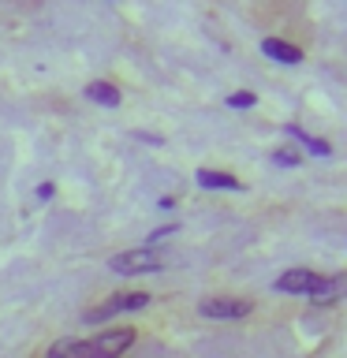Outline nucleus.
<instances>
[{
    "label": "nucleus",
    "mask_w": 347,
    "mask_h": 358,
    "mask_svg": "<svg viewBox=\"0 0 347 358\" xmlns=\"http://www.w3.org/2000/svg\"><path fill=\"white\" fill-rule=\"evenodd\" d=\"M161 254L150 250V246H139V250H123L116 257H108V268L120 276H142V273H161Z\"/></svg>",
    "instance_id": "obj_1"
},
{
    "label": "nucleus",
    "mask_w": 347,
    "mask_h": 358,
    "mask_svg": "<svg viewBox=\"0 0 347 358\" xmlns=\"http://www.w3.org/2000/svg\"><path fill=\"white\" fill-rule=\"evenodd\" d=\"M131 343H134L131 329H105V332H97L94 340L83 343V358H120Z\"/></svg>",
    "instance_id": "obj_2"
},
{
    "label": "nucleus",
    "mask_w": 347,
    "mask_h": 358,
    "mask_svg": "<svg viewBox=\"0 0 347 358\" xmlns=\"http://www.w3.org/2000/svg\"><path fill=\"white\" fill-rule=\"evenodd\" d=\"M142 306H150V295L146 291H123V295H112L105 306H97V310H90L86 313V321H108V317H116V313H127V310H142Z\"/></svg>",
    "instance_id": "obj_3"
},
{
    "label": "nucleus",
    "mask_w": 347,
    "mask_h": 358,
    "mask_svg": "<svg viewBox=\"0 0 347 358\" xmlns=\"http://www.w3.org/2000/svg\"><path fill=\"white\" fill-rule=\"evenodd\" d=\"M201 317H217V321H232V317H246L250 313V302L246 299H206L198 306Z\"/></svg>",
    "instance_id": "obj_4"
},
{
    "label": "nucleus",
    "mask_w": 347,
    "mask_h": 358,
    "mask_svg": "<svg viewBox=\"0 0 347 358\" xmlns=\"http://www.w3.org/2000/svg\"><path fill=\"white\" fill-rule=\"evenodd\" d=\"M318 273H310V268H291L276 280V291H288V295H310L313 287H318Z\"/></svg>",
    "instance_id": "obj_5"
},
{
    "label": "nucleus",
    "mask_w": 347,
    "mask_h": 358,
    "mask_svg": "<svg viewBox=\"0 0 347 358\" xmlns=\"http://www.w3.org/2000/svg\"><path fill=\"white\" fill-rule=\"evenodd\" d=\"M262 52L269 56V60H276V64H302V49H299V45H288L280 38H265Z\"/></svg>",
    "instance_id": "obj_6"
},
{
    "label": "nucleus",
    "mask_w": 347,
    "mask_h": 358,
    "mask_svg": "<svg viewBox=\"0 0 347 358\" xmlns=\"http://www.w3.org/2000/svg\"><path fill=\"white\" fill-rule=\"evenodd\" d=\"M198 187H206V190H243V183L235 176L228 172H213V168H198Z\"/></svg>",
    "instance_id": "obj_7"
},
{
    "label": "nucleus",
    "mask_w": 347,
    "mask_h": 358,
    "mask_svg": "<svg viewBox=\"0 0 347 358\" xmlns=\"http://www.w3.org/2000/svg\"><path fill=\"white\" fill-rule=\"evenodd\" d=\"M344 295V276H332V280H318V287L310 291V302H321V306H332L336 299Z\"/></svg>",
    "instance_id": "obj_8"
},
{
    "label": "nucleus",
    "mask_w": 347,
    "mask_h": 358,
    "mask_svg": "<svg viewBox=\"0 0 347 358\" xmlns=\"http://www.w3.org/2000/svg\"><path fill=\"white\" fill-rule=\"evenodd\" d=\"M86 97L97 101V105H105V108H116L120 105V90L112 86V83H90L86 86Z\"/></svg>",
    "instance_id": "obj_9"
},
{
    "label": "nucleus",
    "mask_w": 347,
    "mask_h": 358,
    "mask_svg": "<svg viewBox=\"0 0 347 358\" xmlns=\"http://www.w3.org/2000/svg\"><path fill=\"white\" fill-rule=\"evenodd\" d=\"M284 131L291 134V138H299L310 153H318V157H329V153H332V145H329V142H325V138H313V134H306L302 127H284Z\"/></svg>",
    "instance_id": "obj_10"
},
{
    "label": "nucleus",
    "mask_w": 347,
    "mask_h": 358,
    "mask_svg": "<svg viewBox=\"0 0 347 358\" xmlns=\"http://www.w3.org/2000/svg\"><path fill=\"white\" fill-rule=\"evenodd\" d=\"M41 358H83V343L78 340H60V343H52Z\"/></svg>",
    "instance_id": "obj_11"
},
{
    "label": "nucleus",
    "mask_w": 347,
    "mask_h": 358,
    "mask_svg": "<svg viewBox=\"0 0 347 358\" xmlns=\"http://www.w3.org/2000/svg\"><path fill=\"white\" fill-rule=\"evenodd\" d=\"M254 105H257V94H246V90L228 97V108H254Z\"/></svg>",
    "instance_id": "obj_12"
},
{
    "label": "nucleus",
    "mask_w": 347,
    "mask_h": 358,
    "mask_svg": "<svg viewBox=\"0 0 347 358\" xmlns=\"http://www.w3.org/2000/svg\"><path fill=\"white\" fill-rule=\"evenodd\" d=\"M273 161H276V164H288V168H295V164H299V153H273Z\"/></svg>",
    "instance_id": "obj_13"
},
{
    "label": "nucleus",
    "mask_w": 347,
    "mask_h": 358,
    "mask_svg": "<svg viewBox=\"0 0 347 358\" xmlns=\"http://www.w3.org/2000/svg\"><path fill=\"white\" fill-rule=\"evenodd\" d=\"M176 228H172V224H168V228H157L153 235H150V243H161V239H168V235H172Z\"/></svg>",
    "instance_id": "obj_14"
},
{
    "label": "nucleus",
    "mask_w": 347,
    "mask_h": 358,
    "mask_svg": "<svg viewBox=\"0 0 347 358\" xmlns=\"http://www.w3.org/2000/svg\"><path fill=\"white\" fill-rule=\"evenodd\" d=\"M52 194H56V187H52V183H41V187H38V198H41V201H49Z\"/></svg>",
    "instance_id": "obj_15"
}]
</instances>
